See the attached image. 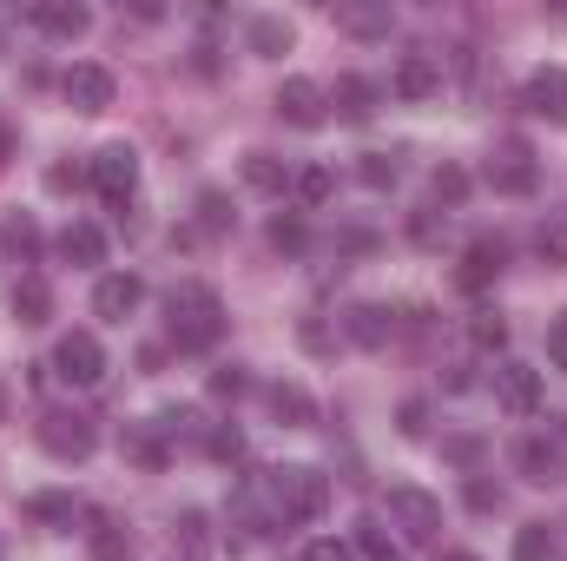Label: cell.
<instances>
[{
    "label": "cell",
    "mask_w": 567,
    "mask_h": 561,
    "mask_svg": "<svg viewBox=\"0 0 567 561\" xmlns=\"http://www.w3.org/2000/svg\"><path fill=\"white\" fill-rule=\"evenodd\" d=\"M165 330H172V344L192 350V357L212 350V344L225 337V297L198 278L172 284V290H165Z\"/></svg>",
    "instance_id": "6da1fadb"
},
{
    "label": "cell",
    "mask_w": 567,
    "mask_h": 561,
    "mask_svg": "<svg viewBox=\"0 0 567 561\" xmlns=\"http://www.w3.org/2000/svg\"><path fill=\"white\" fill-rule=\"evenodd\" d=\"M271 509H278V522H317L330 509V476L310 462L271 469Z\"/></svg>",
    "instance_id": "7a4b0ae2"
},
{
    "label": "cell",
    "mask_w": 567,
    "mask_h": 561,
    "mask_svg": "<svg viewBox=\"0 0 567 561\" xmlns=\"http://www.w3.org/2000/svg\"><path fill=\"white\" fill-rule=\"evenodd\" d=\"M86 178L100 185V198H106L113 212H126V198L140 192V152H133V145H100L93 165H86Z\"/></svg>",
    "instance_id": "3957f363"
},
{
    "label": "cell",
    "mask_w": 567,
    "mask_h": 561,
    "mask_svg": "<svg viewBox=\"0 0 567 561\" xmlns=\"http://www.w3.org/2000/svg\"><path fill=\"white\" fill-rule=\"evenodd\" d=\"M53 377L73 384V390H93V384L106 377V350H100V337H93V330H66V337L53 344Z\"/></svg>",
    "instance_id": "277c9868"
},
{
    "label": "cell",
    "mask_w": 567,
    "mask_h": 561,
    "mask_svg": "<svg viewBox=\"0 0 567 561\" xmlns=\"http://www.w3.org/2000/svg\"><path fill=\"white\" fill-rule=\"evenodd\" d=\"M93 442H100V436H93V422L80 417V410H47V417H40V449L60 456V462H86Z\"/></svg>",
    "instance_id": "5b68a950"
},
{
    "label": "cell",
    "mask_w": 567,
    "mask_h": 561,
    "mask_svg": "<svg viewBox=\"0 0 567 561\" xmlns=\"http://www.w3.org/2000/svg\"><path fill=\"white\" fill-rule=\"evenodd\" d=\"M271 106H278L284 126H297V133H317V126L330 120V86H317V80H284Z\"/></svg>",
    "instance_id": "8992f818"
},
{
    "label": "cell",
    "mask_w": 567,
    "mask_h": 561,
    "mask_svg": "<svg viewBox=\"0 0 567 561\" xmlns=\"http://www.w3.org/2000/svg\"><path fill=\"white\" fill-rule=\"evenodd\" d=\"M390 516L403 522L410 542H435V536H442V502H435L429 489H416V482H396V489H390Z\"/></svg>",
    "instance_id": "52a82bcc"
},
{
    "label": "cell",
    "mask_w": 567,
    "mask_h": 561,
    "mask_svg": "<svg viewBox=\"0 0 567 561\" xmlns=\"http://www.w3.org/2000/svg\"><path fill=\"white\" fill-rule=\"evenodd\" d=\"M488 185L502 192V198H528L535 185H542V165H535V152L522 140H508L495 159H488Z\"/></svg>",
    "instance_id": "ba28073f"
},
{
    "label": "cell",
    "mask_w": 567,
    "mask_h": 561,
    "mask_svg": "<svg viewBox=\"0 0 567 561\" xmlns=\"http://www.w3.org/2000/svg\"><path fill=\"white\" fill-rule=\"evenodd\" d=\"M515 469H522V482L555 489V482L567 476V449L555 442V436H542V429H535V436H522V442H515Z\"/></svg>",
    "instance_id": "9c48e42d"
},
{
    "label": "cell",
    "mask_w": 567,
    "mask_h": 561,
    "mask_svg": "<svg viewBox=\"0 0 567 561\" xmlns=\"http://www.w3.org/2000/svg\"><path fill=\"white\" fill-rule=\"evenodd\" d=\"M60 93H66V106L73 113H106L113 106V73L106 67H93V60H80V67H66V80H60Z\"/></svg>",
    "instance_id": "30bf717a"
},
{
    "label": "cell",
    "mask_w": 567,
    "mask_h": 561,
    "mask_svg": "<svg viewBox=\"0 0 567 561\" xmlns=\"http://www.w3.org/2000/svg\"><path fill=\"white\" fill-rule=\"evenodd\" d=\"M522 106L548 126H567V67H535L522 86Z\"/></svg>",
    "instance_id": "8fae6325"
},
{
    "label": "cell",
    "mask_w": 567,
    "mask_h": 561,
    "mask_svg": "<svg viewBox=\"0 0 567 561\" xmlns=\"http://www.w3.org/2000/svg\"><path fill=\"white\" fill-rule=\"evenodd\" d=\"M140 304H145V278L140 272H106V278L93 284V317H106V324H126Z\"/></svg>",
    "instance_id": "7c38bea8"
},
{
    "label": "cell",
    "mask_w": 567,
    "mask_h": 561,
    "mask_svg": "<svg viewBox=\"0 0 567 561\" xmlns=\"http://www.w3.org/2000/svg\"><path fill=\"white\" fill-rule=\"evenodd\" d=\"M495 404H502L508 417H535V410H542V370L502 364V370H495Z\"/></svg>",
    "instance_id": "4fadbf2b"
},
{
    "label": "cell",
    "mask_w": 567,
    "mask_h": 561,
    "mask_svg": "<svg viewBox=\"0 0 567 561\" xmlns=\"http://www.w3.org/2000/svg\"><path fill=\"white\" fill-rule=\"evenodd\" d=\"M27 20H33L47 40H80V33L93 27V13H86L80 0H33V7H27Z\"/></svg>",
    "instance_id": "5bb4252c"
},
{
    "label": "cell",
    "mask_w": 567,
    "mask_h": 561,
    "mask_svg": "<svg viewBox=\"0 0 567 561\" xmlns=\"http://www.w3.org/2000/svg\"><path fill=\"white\" fill-rule=\"evenodd\" d=\"M502 265H508V245H502V238H475V245L462 252L455 284H462V290H488V284L502 278Z\"/></svg>",
    "instance_id": "9a60e30c"
},
{
    "label": "cell",
    "mask_w": 567,
    "mask_h": 561,
    "mask_svg": "<svg viewBox=\"0 0 567 561\" xmlns=\"http://www.w3.org/2000/svg\"><path fill=\"white\" fill-rule=\"evenodd\" d=\"M390 86H396V100H410V106H416V100H435V93H442V67H435L429 53H403Z\"/></svg>",
    "instance_id": "2e32d148"
},
{
    "label": "cell",
    "mask_w": 567,
    "mask_h": 561,
    "mask_svg": "<svg viewBox=\"0 0 567 561\" xmlns=\"http://www.w3.org/2000/svg\"><path fill=\"white\" fill-rule=\"evenodd\" d=\"M245 47H251V53H265V60H284V53L297 47V27H290L284 13H251V27H245Z\"/></svg>",
    "instance_id": "e0dca14e"
},
{
    "label": "cell",
    "mask_w": 567,
    "mask_h": 561,
    "mask_svg": "<svg viewBox=\"0 0 567 561\" xmlns=\"http://www.w3.org/2000/svg\"><path fill=\"white\" fill-rule=\"evenodd\" d=\"M330 106H337L350 126H363V120L377 113V80H363V73H343V80L330 86Z\"/></svg>",
    "instance_id": "ac0fdd59"
},
{
    "label": "cell",
    "mask_w": 567,
    "mask_h": 561,
    "mask_svg": "<svg viewBox=\"0 0 567 561\" xmlns=\"http://www.w3.org/2000/svg\"><path fill=\"white\" fill-rule=\"evenodd\" d=\"M343 330H350V344H363V350H383V344H390V330H396V317H390L383 304H350Z\"/></svg>",
    "instance_id": "d6986e66"
},
{
    "label": "cell",
    "mask_w": 567,
    "mask_h": 561,
    "mask_svg": "<svg viewBox=\"0 0 567 561\" xmlns=\"http://www.w3.org/2000/svg\"><path fill=\"white\" fill-rule=\"evenodd\" d=\"M337 27H343V33H357V40H390L396 13H390V7H363V0H343V7H337Z\"/></svg>",
    "instance_id": "ffe728a7"
},
{
    "label": "cell",
    "mask_w": 567,
    "mask_h": 561,
    "mask_svg": "<svg viewBox=\"0 0 567 561\" xmlns=\"http://www.w3.org/2000/svg\"><path fill=\"white\" fill-rule=\"evenodd\" d=\"M60 258H66V265H106V232L86 225V218H73V225L60 232Z\"/></svg>",
    "instance_id": "44dd1931"
},
{
    "label": "cell",
    "mask_w": 567,
    "mask_h": 561,
    "mask_svg": "<svg viewBox=\"0 0 567 561\" xmlns=\"http://www.w3.org/2000/svg\"><path fill=\"white\" fill-rule=\"evenodd\" d=\"M290 198H297L303 212L330 205V198H337V172H330V165H297V172H290Z\"/></svg>",
    "instance_id": "7402d4cb"
},
{
    "label": "cell",
    "mask_w": 567,
    "mask_h": 561,
    "mask_svg": "<svg viewBox=\"0 0 567 561\" xmlns=\"http://www.w3.org/2000/svg\"><path fill=\"white\" fill-rule=\"evenodd\" d=\"M0 252H7L13 265H33V258H40V225H33L27 212H7V218H0Z\"/></svg>",
    "instance_id": "603a6c76"
},
{
    "label": "cell",
    "mask_w": 567,
    "mask_h": 561,
    "mask_svg": "<svg viewBox=\"0 0 567 561\" xmlns=\"http://www.w3.org/2000/svg\"><path fill=\"white\" fill-rule=\"evenodd\" d=\"M120 449L140 462V469H165L172 462V449H165V436H158V422H126V436H120Z\"/></svg>",
    "instance_id": "cb8c5ba5"
},
{
    "label": "cell",
    "mask_w": 567,
    "mask_h": 561,
    "mask_svg": "<svg viewBox=\"0 0 567 561\" xmlns=\"http://www.w3.org/2000/svg\"><path fill=\"white\" fill-rule=\"evenodd\" d=\"M265 404H271V417H278L284 429H303V422L317 417V404H310V390H303V384H271V390H265Z\"/></svg>",
    "instance_id": "d4e9b609"
},
{
    "label": "cell",
    "mask_w": 567,
    "mask_h": 561,
    "mask_svg": "<svg viewBox=\"0 0 567 561\" xmlns=\"http://www.w3.org/2000/svg\"><path fill=\"white\" fill-rule=\"evenodd\" d=\"M13 317H20V324H47V317H53V290H47L40 272H27V278L13 284Z\"/></svg>",
    "instance_id": "484cf974"
},
{
    "label": "cell",
    "mask_w": 567,
    "mask_h": 561,
    "mask_svg": "<svg viewBox=\"0 0 567 561\" xmlns=\"http://www.w3.org/2000/svg\"><path fill=\"white\" fill-rule=\"evenodd\" d=\"M245 185L251 192H290V165L278 152H245Z\"/></svg>",
    "instance_id": "4316f807"
},
{
    "label": "cell",
    "mask_w": 567,
    "mask_h": 561,
    "mask_svg": "<svg viewBox=\"0 0 567 561\" xmlns=\"http://www.w3.org/2000/svg\"><path fill=\"white\" fill-rule=\"evenodd\" d=\"M86 549H93V561H126V555H133V536H126L113 516H100V522H93V536H86Z\"/></svg>",
    "instance_id": "83f0119b"
},
{
    "label": "cell",
    "mask_w": 567,
    "mask_h": 561,
    "mask_svg": "<svg viewBox=\"0 0 567 561\" xmlns=\"http://www.w3.org/2000/svg\"><path fill=\"white\" fill-rule=\"evenodd\" d=\"M27 516H33V522H53V529H73L80 502H73V496H60V489H47V496H27Z\"/></svg>",
    "instance_id": "f1b7e54d"
},
{
    "label": "cell",
    "mask_w": 567,
    "mask_h": 561,
    "mask_svg": "<svg viewBox=\"0 0 567 561\" xmlns=\"http://www.w3.org/2000/svg\"><path fill=\"white\" fill-rule=\"evenodd\" d=\"M350 549H357V555H370V561H410L396 542H390V529H383V522H370V516L357 522V542H350Z\"/></svg>",
    "instance_id": "f546056e"
},
{
    "label": "cell",
    "mask_w": 567,
    "mask_h": 561,
    "mask_svg": "<svg viewBox=\"0 0 567 561\" xmlns=\"http://www.w3.org/2000/svg\"><path fill=\"white\" fill-rule=\"evenodd\" d=\"M535 252H542V265H567V212H548V218H542Z\"/></svg>",
    "instance_id": "4dcf8cb0"
},
{
    "label": "cell",
    "mask_w": 567,
    "mask_h": 561,
    "mask_svg": "<svg viewBox=\"0 0 567 561\" xmlns=\"http://www.w3.org/2000/svg\"><path fill=\"white\" fill-rule=\"evenodd\" d=\"M172 542L185 549V561H205V549H212V536H205V516H198V509H185V516L172 522Z\"/></svg>",
    "instance_id": "1f68e13d"
},
{
    "label": "cell",
    "mask_w": 567,
    "mask_h": 561,
    "mask_svg": "<svg viewBox=\"0 0 567 561\" xmlns=\"http://www.w3.org/2000/svg\"><path fill=\"white\" fill-rule=\"evenodd\" d=\"M555 555V529L548 522H522L515 529V561H548Z\"/></svg>",
    "instance_id": "d6a6232c"
},
{
    "label": "cell",
    "mask_w": 567,
    "mask_h": 561,
    "mask_svg": "<svg viewBox=\"0 0 567 561\" xmlns=\"http://www.w3.org/2000/svg\"><path fill=\"white\" fill-rule=\"evenodd\" d=\"M231 225H238L231 198H225V192H198V232H212V238H218V232H231Z\"/></svg>",
    "instance_id": "836d02e7"
},
{
    "label": "cell",
    "mask_w": 567,
    "mask_h": 561,
    "mask_svg": "<svg viewBox=\"0 0 567 561\" xmlns=\"http://www.w3.org/2000/svg\"><path fill=\"white\" fill-rule=\"evenodd\" d=\"M468 337H475V350H502L508 344V317L502 310H475L468 317Z\"/></svg>",
    "instance_id": "e575fe53"
},
{
    "label": "cell",
    "mask_w": 567,
    "mask_h": 561,
    "mask_svg": "<svg viewBox=\"0 0 567 561\" xmlns=\"http://www.w3.org/2000/svg\"><path fill=\"white\" fill-rule=\"evenodd\" d=\"M357 178H363L370 192H390V185H396V159H390V152H363V165H357Z\"/></svg>",
    "instance_id": "d590c367"
},
{
    "label": "cell",
    "mask_w": 567,
    "mask_h": 561,
    "mask_svg": "<svg viewBox=\"0 0 567 561\" xmlns=\"http://www.w3.org/2000/svg\"><path fill=\"white\" fill-rule=\"evenodd\" d=\"M429 192H435L442 205H462V198H468V172H462V165H435V178H429Z\"/></svg>",
    "instance_id": "8d00e7d4"
},
{
    "label": "cell",
    "mask_w": 567,
    "mask_h": 561,
    "mask_svg": "<svg viewBox=\"0 0 567 561\" xmlns=\"http://www.w3.org/2000/svg\"><path fill=\"white\" fill-rule=\"evenodd\" d=\"M502 502H508V496H502V482L468 476V509H475V516H502Z\"/></svg>",
    "instance_id": "74e56055"
},
{
    "label": "cell",
    "mask_w": 567,
    "mask_h": 561,
    "mask_svg": "<svg viewBox=\"0 0 567 561\" xmlns=\"http://www.w3.org/2000/svg\"><path fill=\"white\" fill-rule=\"evenodd\" d=\"M271 245H278V252H290V258H297V252H303V245H310V232H303V218H271Z\"/></svg>",
    "instance_id": "f35d334b"
},
{
    "label": "cell",
    "mask_w": 567,
    "mask_h": 561,
    "mask_svg": "<svg viewBox=\"0 0 567 561\" xmlns=\"http://www.w3.org/2000/svg\"><path fill=\"white\" fill-rule=\"evenodd\" d=\"M297 561H357V549L337 542V536H317V542H303V555Z\"/></svg>",
    "instance_id": "ab89813d"
},
{
    "label": "cell",
    "mask_w": 567,
    "mask_h": 561,
    "mask_svg": "<svg viewBox=\"0 0 567 561\" xmlns=\"http://www.w3.org/2000/svg\"><path fill=\"white\" fill-rule=\"evenodd\" d=\"M251 390V377L238 370V364H225V370H212V397H245Z\"/></svg>",
    "instance_id": "60d3db41"
},
{
    "label": "cell",
    "mask_w": 567,
    "mask_h": 561,
    "mask_svg": "<svg viewBox=\"0 0 567 561\" xmlns=\"http://www.w3.org/2000/svg\"><path fill=\"white\" fill-rule=\"evenodd\" d=\"M205 449H212L218 462H231V456H245V436H238V429H212V442H205Z\"/></svg>",
    "instance_id": "b9f144b4"
},
{
    "label": "cell",
    "mask_w": 567,
    "mask_h": 561,
    "mask_svg": "<svg viewBox=\"0 0 567 561\" xmlns=\"http://www.w3.org/2000/svg\"><path fill=\"white\" fill-rule=\"evenodd\" d=\"M548 364H555V370H567V310L548 324Z\"/></svg>",
    "instance_id": "7bdbcfd3"
},
{
    "label": "cell",
    "mask_w": 567,
    "mask_h": 561,
    "mask_svg": "<svg viewBox=\"0 0 567 561\" xmlns=\"http://www.w3.org/2000/svg\"><path fill=\"white\" fill-rule=\"evenodd\" d=\"M410 238H416V245H435V238H442V218H435V212H416V218H410Z\"/></svg>",
    "instance_id": "ee69618b"
},
{
    "label": "cell",
    "mask_w": 567,
    "mask_h": 561,
    "mask_svg": "<svg viewBox=\"0 0 567 561\" xmlns=\"http://www.w3.org/2000/svg\"><path fill=\"white\" fill-rule=\"evenodd\" d=\"M423 429H429V404L410 397V404H403V436H423Z\"/></svg>",
    "instance_id": "f6af8a7d"
},
{
    "label": "cell",
    "mask_w": 567,
    "mask_h": 561,
    "mask_svg": "<svg viewBox=\"0 0 567 561\" xmlns=\"http://www.w3.org/2000/svg\"><path fill=\"white\" fill-rule=\"evenodd\" d=\"M449 456H455L462 469H475V462H482V442H475V436H455V442H449Z\"/></svg>",
    "instance_id": "bcb514c9"
},
{
    "label": "cell",
    "mask_w": 567,
    "mask_h": 561,
    "mask_svg": "<svg viewBox=\"0 0 567 561\" xmlns=\"http://www.w3.org/2000/svg\"><path fill=\"white\" fill-rule=\"evenodd\" d=\"M47 185H53V192H73V185H80V172H73V165H53V172H47Z\"/></svg>",
    "instance_id": "7dc6e473"
},
{
    "label": "cell",
    "mask_w": 567,
    "mask_h": 561,
    "mask_svg": "<svg viewBox=\"0 0 567 561\" xmlns=\"http://www.w3.org/2000/svg\"><path fill=\"white\" fill-rule=\"evenodd\" d=\"M7 159H13V126L0 120V172H7Z\"/></svg>",
    "instance_id": "c3c4849f"
},
{
    "label": "cell",
    "mask_w": 567,
    "mask_h": 561,
    "mask_svg": "<svg viewBox=\"0 0 567 561\" xmlns=\"http://www.w3.org/2000/svg\"><path fill=\"white\" fill-rule=\"evenodd\" d=\"M435 561H475V555H468V549H442Z\"/></svg>",
    "instance_id": "681fc988"
},
{
    "label": "cell",
    "mask_w": 567,
    "mask_h": 561,
    "mask_svg": "<svg viewBox=\"0 0 567 561\" xmlns=\"http://www.w3.org/2000/svg\"><path fill=\"white\" fill-rule=\"evenodd\" d=\"M0 47H7V27H0Z\"/></svg>",
    "instance_id": "f907efd6"
},
{
    "label": "cell",
    "mask_w": 567,
    "mask_h": 561,
    "mask_svg": "<svg viewBox=\"0 0 567 561\" xmlns=\"http://www.w3.org/2000/svg\"><path fill=\"white\" fill-rule=\"evenodd\" d=\"M0 410H7V397H0Z\"/></svg>",
    "instance_id": "816d5d0a"
}]
</instances>
